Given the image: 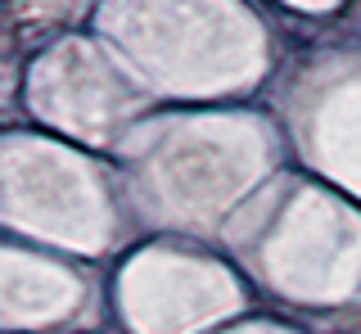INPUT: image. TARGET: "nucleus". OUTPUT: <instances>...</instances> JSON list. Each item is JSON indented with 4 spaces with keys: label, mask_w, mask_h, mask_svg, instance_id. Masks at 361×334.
<instances>
[]
</instances>
